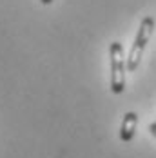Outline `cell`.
Here are the masks:
<instances>
[{
	"label": "cell",
	"instance_id": "1",
	"mask_svg": "<svg viewBox=\"0 0 156 158\" xmlns=\"http://www.w3.org/2000/svg\"><path fill=\"white\" fill-rule=\"evenodd\" d=\"M153 31H154V18H153V16H145V18L142 20L138 35H136L133 46H131V49H129V56H127V60H125V67H127L129 73H133V71L140 65L143 49H145V46H147V42H149Z\"/></svg>",
	"mask_w": 156,
	"mask_h": 158
},
{
	"label": "cell",
	"instance_id": "4",
	"mask_svg": "<svg viewBox=\"0 0 156 158\" xmlns=\"http://www.w3.org/2000/svg\"><path fill=\"white\" fill-rule=\"evenodd\" d=\"M149 131H151V135L156 138V122H153V124L149 126Z\"/></svg>",
	"mask_w": 156,
	"mask_h": 158
},
{
	"label": "cell",
	"instance_id": "3",
	"mask_svg": "<svg viewBox=\"0 0 156 158\" xmlns=\"http://www.w3.org/2000/svg\"><path fill=\"white\" fill-rule=\"evenodd\" d=\"M136 126H138V114L133 113V111H127L124 114V122L120 127V138L122 142H131L134 138V133H136Z\"/></svg>",
	"mask_w": 156,
	"mask_h": 158
},
{
	"label": "cell",
	"instance_id": "5",
	"mask_svg": "<svg viewBox=\"0 0 156 158\" xmlns=\"http://www.w3.org/2000/svg\"><path fill=\"white\" fill-rule=\"evenodd\" d=\"M40 2H42L44 6H49V4H53V0H40Z\"/></svg>",
	"mask_w": 156,
	"mask_h": 158
},
{
	"label": "cell",
	"instance_id": "2",
	"mask_svg": "<svg viewBox=\"0 0 156 158\" xmlns=\"http://www.w3.org/2000/svg\"><path fill=\"white\" fill-rule=\"evenodd\" d=\"M111 56V93L120 95L125 89V58H124V48L120 42H113L109 48Z\"/></svg>",
	"mask_w": 156,
	"mask_h": 158
}]
</instances>
